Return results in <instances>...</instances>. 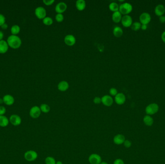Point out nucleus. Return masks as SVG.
<instances>
[{
  "label": "nucleus",
  "instance_id": "7",
  "mask_svg": "<svg viewBox=\"0 0 165 164\" xmlns=\"http://www.w3.org/2000/svg\"><path fill=\"white\" fill-rule=\"evenodd\" d=\"M9 122L14 126H18L22 122V120L20 116L13 114L9 117Z\"/></svg>",
  "mask_w": 165,
  "mask_h": 164
},
{
  "label": "nucleus",
  "instance_id": "10",
  "mask_svg": "<svg viewBox=\"0 0 165 164\" xmlns=\"http://www.w3.org/2000/svg\"><path fill=\"white\" fill-rule=\"evenodd\" d=\"M35 14L37 17L40 19H43L46 16V11L43 7L39 6L37 7L35 10Z\"/></svg>",
  "mask_w": 165,
  "mask_h": 164
},
{
  "label": "nucleus",
  "instance_id": "34",
  "mask_svg": "<svg viewBox=\"0 0 165 164\" xmlns=\"http://www.w3.org/2000/svg\"><path fill=\"white\" fill-rule=\"evenodd\" d=\"M55 2L54 0H43V3L46 6H49L52 5Z\"/></svg>",
  "mask_w": 165,
  "mask_h": 164
},
{
  "label": "nucleus",
  "instance_id": "22",
  "mask_svg": "<svg viewBox=\"0 0 165 164\" xmlns=\"http://www.w3.org/2000/svg\"><path fill=\"white\" fill-rule=\"evenodd\" d=\"M8 49V44L6 41L2 40L0 41V53H4Z\"/></svg>",
  "mask_w": 165,
  "mask_h": 164
},
{
  "label": "nucleus",
  "instance_id": "37",
  "mask_svg": "<svg viewBox=\"0 0 165 164\" xmlns=\"http://www.w3.org/2000/svg\"><path fill=\"white\" fill-rule=\"evenodd\" d=\"M93 102L96 105L100 104L101 103V99L99 97H96L93 99Z\"/></svg>",
  "mask_w": 165,
  "mask_h": 164
},
{
  "label": "nucleus",
  "instance_id": "39",
  "mask_svg": "<svg viewBox=\"0 0 165 164\" xmlns=\"http://www.w3.org/2000/svg\"><path fill=\"white\" fill-rule=\"evenodd\" d=\"M160 22L161 23H165V16H162L161 17H159Z\"/></svg>",
  "mask_w": 165,
  "mask_h": 164
},
{
  "label": "nucleus",
  "instance_id": "32",
  "mask_svg": "<svg viewBox=\"0 0 165 164\" xmlns=\"http://www.w3.org/2000/svg\"><path fill=\"white\" fill-rule=\"evenodd\" d=\"M110 95L112 96H115L117 95L118 91L117 89L115 88H111L109 90Z\"/></svg>",
  "mask_w": 165,
  "mask_h": 164
},
{
  "label": "nucleus",
  "instance_id": "20",
  "mask_svg": "<svg viewBox=\"0 0 165 164\" xmlns=\"http://www.w3.org/2000/svg\"><path fill=\"white\" fill-rule=\"evenodd\" d=\"M143 121L144 123L145 124V125L148 127L152 126L153 125L154 123L153 118L151 116L147 115L144 117Z\"/></svg>",
  "mask_w": 165,
  "mask_h": 164
},
{
  "label": "nucleus",
  "instance_id": "13",
  "mask_svg": "<svg viewBox=\"0 0 165 164\" xmlns=\"http://www.w3.org/2000/svg\"><path fill=\"white\" fill-rule=\"evenodd\" d=\"M126 97L125 95L123 93H118L115 97V101L116 104L118 105H122L125 103Z\"/></svg>",
  "mask_w": 165,
  "mask_h": 164
},
{
  "label": "nucleus",
  "instance_id": "25",
  "mask_svg": "<svg viewBox=\"0 0 165 164\" xmlns=\"http://www.w3.org/2000/svg\"><path fill=\"white\" fill-rule=\"evenodd\" d=\"M40 108L41 112L44 113H45V114L49 113L50 111V107L49 106V105H48L46 103L42 104L40 106Z\"/></svg>",
  "mask_w": 165,
  "mask_h": 164
},
{
  "label": "nucleus",
  "instance_id": "41",
  "mask_svg": "<svg viewBox=\"0 0 165 164\" xmlns=\"http://www.w3.org/2000/svg\"><path fill=\"white\" fill-rule=\"evenodd\" d=\"M141 29H143V31H145L147 29V25H144V24H142L141 26Z\"/></svg>",
  "mask_w": 165,
  "mask_h": 164
},
{
  "label": "nucleus",
  "instance_id": "23",
  "mask_svg": "<svg viewBox=\"0 0 165 164\" xmlns=\"http://www.w3.org/2000/svg\"><path fill=\"white\" fill-rule=\"evenodd\" d=\"M9 120L6 116H0V127L4 128L8 125Z\"/></svg>",
  "mask_w": 165,
  "mask_h": 164
},
{
  "label": "nucleus",
  "instance_id": "26",
  "mask_svg": "<svg viewBox=\"0 0 165 164\" xmlns=\"http://www.w3.org/2000/svg\"><path fill=\"white\" fill-rule=\"evenodd\" d=\"M109 9L111 11L113 12L118 11L119 8V6H118L117 3L115 2H112L111 3L109 6Z\"/></svg>",
  "mask_w": 165,
  "mask_h": 164
},
{
  "label": "nucleus",
  "instance_id": "18",
  "mask_svg": "<svg viewBox=\"0 0 165 164\" xmlns=\"http://www.w3.org/2000/svg\"><path fill=\"white\" fill-rule=\"evenodd\" d=\"M69 88V85L66 81H60L58 85V89L61 92H65L67 91Z\"/></svg>",
  "mask_w": 165,
  "mask_h": 164
},
{
  "label": "nucleus",
  "instance_id": "29",
  "mask_svg": "<svg viewBox=\"0 0 165 164\" xmlns=\"http://www.w3.org/2000/svg\"><path fill=\"white\" fill-rule=\"evenodd\" d=\"M45 164H56V161L55 159L52 156H48L45 159Z\"/></svg>",
  "mask_w": 165,
  "mask_h": 164
},
{
  "label": "nucleus",
  "instance_id": "6",
  "mask_svg": "<svg viewBox=\"0 0 165 164\" xmlns=\"http://www.w3.org/2000/svg\"><path fill=\"white\" fill-rule=\"evenodd\" d=\"M139 19L141 24L148 25L151 21V16L148 13L143 12L140 15Z\"/></svg>",
  "mask_w": 165,
  "mask_h": 164
},
{
  "label": "nucleus",
  "instance_id": "14",
  "mask_svg": "<svg viewBox=\"0 0 165 164\" xmlns=\"http://www.w3.org/2000/svg\"><path fill=\"white\" fill-rule=\"evenodd\" d=\"M67 9V5L64 2L58 3L55 7V11L58 14H62Z\"/></svg>",
  "mask_w": 165,
  "mask_h": 164
},
{
  "label": "nucleus",
  "instance_id": "27",
  "mask_svg": "<svg viewBox=\"0 0 165 164\" xmlns=\"http://www.w3.org/2000/svg\"><path fill=\"white\" fill-rule=\"evenodd\" d=\"M141 26H142L141 23L140 22L136 21V22L133 23L130 27L132 30L136 31H139L141 28Z\"/></svg>",
  "mask_w": 165,
  "mask_h": 164
},
{
  "label": "nucleus",
  "instance_id": "43",
  "mask_svg": "<svg viewBox=\"0 0 165 164\" xmlns=\"http://www.w3.org/2000/svg\"><path fill=\"white\" fill-rule=\"evenodd\" d=\"M3 37V32H2L1 31H0V41H2Z\"/></svg>",
  "mask_w": 165,
  "mask_h": 164
},
{
  "label": "nucleus",
  "instance_id": "9",
  "mask_svg": "<svg viewBox=\"0 0 165 164\" xmlns=\"http://www.w3.org/2000/svg\"><path fill=\"white\" fill-rule=\"evenodd\" d=\"M121 23L124 27L129 28L131 27L133 23V20L131 16L128 15H124L122 18Z\"/></svg>",
  "mask_w": 165,
  "mask_h": 164
},
{
  "label": "nucleus",
  "instance_id": "19",
  "mask_svg": "<svg viewBox=\"0 0 165 164\" xmlns=\"http://www.w3.org/2000/svg\"><path fill=\"white\" fill-rule=\"evenodd\" d=\"M112 21L115 23H118L120 22L122 18V14H121L120 12L119 11L115 12H114L113 14H112Z\"/></svg>",
  "mask_w": 165,
  "mask_h": 164
},
{
  "label": "nucleus",
  "instance_id": "8",
  "mask_svg": "<svg viewBox=\"0 0 165 164\" xmlns=\"http://www.w3.org/2000/svg\"><path fill=\"white\" fill-rule=\"evenodd\" d=\"M88 162L90 164H100L102 162V158L97 153H92L88 157Z\"/></svg>",
  "mask_w": 165,
  "mask_h": 164
},
{
  "label": "nucleus",
  "instance_id": "24",
  "mask_svg": "<svg viewBox=\"0 0 165 164\" xmlns=\"http://www.w3.org/2000/svg\"><path fill=\"white\" fill-rule=\"evenodd\" d=\"M113 34L115 37L119 38L123 35V31L122 28L120 27L116 26L113 29Z\"/></svg>",
  "mask_w": 165,
  "mask_h": 164
},
{
  "label": "nucleus",
  "instance_id": "15",
  "mask_svg": "<svg viewBox=\"0 0 165 164\" xmlns=\"http://www.w3.org/2000/svg\"><path fill=\"white\" fill-rule=\"evenodd\" d=\"M126 140L125 136L121 134H118L114 137L113 142L115 145H123Z\"/></svg>",
  "mask_w": 165,
  "mask_h": 164
},
{
  "label": "nucleus",
  "instance_id": "44",
  "mask_svg": "<svg viewBox=\"0 0 165 164\" xmlns=\"http://www.w3.org/2000/svg\"><path fill=\"white\" fill-rule=\"evenodd\" d=\"M56 164H63L62 162L60 161H58L56 162Z\"/></svg>",
  "mask_w": 165,
  "mask_h": 164
},
{
  "label": "nucleus",
  "instance_id": "42",
  "mask_svg": "<svg viewBox=\"0 0 165 164\" xmlns=\"http://www.w3.org/2000/svg\"><path fill=\"white\" fill-rule=\"evenodd\" d=\"M1 27H2V28L3 29H6L7 28H8V26L6 23L3 24V25Z\"/></svg>",
  "mask_w": 165,
  "mask_h": 164
},
{
  "label": "nucleus",
  "instance_id": "35",
  "mask_svg": "<svg viewBox=\"0 0 165 164\" xmlns=\"http://www.w3.org/2000/svg\"><path fill=\"white\" fill-rule=\"evenodd\" d=\"M6 22V18L4 16L0 14V26H2L3 24H4Z\"/></svg>",
  "mask_w": 165,
  "mask_h": 164
},
{
  "label": "nucleus",
  "instance_id": "16",
  "mask_svg": "<svg viewBox=\"0 0 165 164\" xmlns=\"http://www.w3.org/2000/svg\"><path fill=\"white\" fill-rule=\"evenodd\" d=\"M154 13L157 16L161 17L165 13V7L162 4L157 5L154 8Z\"/></svg>",
  "mask_w": 165,
  "mask_h": 164
},
{
  "label": "nucleus",
  "instance_id": "40",
  "mask_svg": "<svg viewBox=\"0 0 165 164\" xmlns=\"http://www.w3.org/2000/svg\"><path fill=\"white\" fill-rule=\"evenodd\" d=\"M161 39L163 42L165 43V31H164L161 34Z\"/></svg>",
  "mask_w": 165,
  "mask_h": 164
},
{
  "label": "nucleus",
  "instance_id": "1",
  "mask_svg": "<svg viewBox=\"0 0 165 164\" xmlns=\"http://www.w3.org/2000/svg\"><path fill=\"white\" fill-rule=\"evenodd\" d=\"M7 43L10 47L13 49L18 48L21 44V41L20 37L12 35L7 39Z\"/></svg>",
  "mask_w": 165,
  "mask_h": 164
},
{
  "label": "nucleus",
  "instance_id": "21",
  "mask_svg": "<svg viewBox=\"0 0 165 164\" xmlns=\"http://www.w3.org/2000/svg\"><path fill=\"white\" fill-rule=\"evenodd\" d=\"M76 7L79 11H83L86 7V3L84 0H77L76 2Z\"/></svg>",
  "mask_w": 165,
  "mask_h": 164
},
{
  "label": "nucleus",
  "instance_id": "5",
  "mask_svg": "<svg viewBox=\"0 0 165 164\" xmlns=\"http://www.w3.org/2000/svg\"><path fill=\"white\" fill-rule=\"evenodd\" d=\"M40 108L38 106H34L31 108L29 114L30 117L34 119H36L39 117L41 114Z\"/></svg>",
  "mask_w": 165,
  "mask_h": 164
},
{
  "label": "nucleus",
  "instance_id": "38",
  "mask_svg": "<svg viewBox=\"0 0 165 164\" xmlns=\"http://www.w3.org/2000/svg\"><path fill=\"white\" fill-rule=\"evenodd\" d=\"M113 164H125V163L122 159L117 158L115 160Z\"/></svg>",
  "mask_w": 165,
  "mask_h": 164
},
{
  "label": "nucleus",
  "instance_id": "45",
  "mask_svg": "<svg viewBox=\"0 0 165 164\" xmlns=\"http://www.w3.org/2000/svg\"><path fill=\"white\" fill-rule=\"evenodd\" d=\"M100 164H108V163L107 162H106L102 161L101 162V163H100Z\"/></svg>",
  "mask_w": 165,
  "mask_h": 164
},
{
  "label": "nucleus",
  "instance_id": "2",
  "mask_svg": "<svg viewBox=\"0 0 165 164\" xmlns=\"http://www.w3.org/2000/svg\"><path fill=\"white\" fill-rule=\"evenodd\" d=\"M132 10L133 7L130 3H125L119 6V11L122 14L128 15L131 12Z\"/></svg>",
  "mask_w": 165,
  "mask_h": 164
},
{
  "label": "nucleus",
  "instance_id": "28",
  "mask_svg": "<svg viewBox=\"0 0 165 164\" xmlns=\"http://www.w3.org/2000/svg\"><path fill=\"white\" fill-rule=\"evenodd\" d=\"M43 22L45 25L50 26L53 23V20L50 17H46L43 19Z\"/></svg>",
  "mask_w": 165,
  "mask_h": 164
},
{
  "label": "nucleus",
  "instance_id": "31",
  "mask_svg": "<svg viewBox=\"0 0 165 164\" xmlns=\"http://www.w3.org/2000/svg\"><path fill=\"white\" fill-rule=\"evenodd\" d=\"M55 19L58 22H62L64 20V16L62 14H57L55 17Z\"/></svg>",
  "mask_w": 165,
  "mask_h": 164
},
{
  "label": "nucleus",
  "instance_id": "30",
  "mask_svg": "<svg viewBox=\"0 0 165 164\" xmlns=\"http://www.w3.org/2000/svg\"><path fill=\"white\" fill-rule=\"evenodd\" d=\"M20 27L18 25H14L12 27L11 29V33L14 35L18 33L20 31Z\"/></svg>",
  "mask_w": 165,
  "mask_h": 164
},
{
  "label": "nucleus",
  "instance_id": "33",
  "mask_svg": "<svg viewBox=\"0 0 165 164\" xmlns=\"http://www.w3.org/2000/svg\"><path fill=\"white\" fill-rule=\"evenodd\" d=\"M124 146L126 148H129L131 146L132 142L131 141H130L129 140H126L123 143Z\"/></svg>",
  "mask_w": 165,
  "mask_h": 164
},
{
  "label": "nucleus",
  "instance_id": "3",
  "mask_svg": "<svg viewBox=\"0 0 165 164\" xmlns=\"http://www.w3.org/2000/svg\"><path fill=\"white\" fill-rule=\"evenodd\" d=\"M159 107L156 103H152L146 106L145 112L147 115L151 116L157 113L159 111Z\"/></svg>",
  "mask_w": 165,
  "mask_h": 164
},
{
  "label": "nucleus",
  "instance_id": "36",
  "mask_svg": "<svg viewBox=\"0 0 165 164\" xmlns=\"http://www.w3.org/2000/svg\"><path fill=\"white\" fill-rule=\"evenodd\" d=\"M6 110L5 107L3 106H0V116H4L6 114Z\"/></svg>",
  "mask_w": 165,
  "mask_h": 164
},
{
  "label": "nucleus",
  "instance_id": "17",
  "mask_svg": "<svg viewBox=\"0 0 165 164\" xmlns=\"http://www.w3.org/2000/svg\"><path fill=\"white\" fill-rule=\"evenodd\" d=\"M3 103L7 106H12L14 104L15 99L14 97L10 95H6L3 98Z\"/></svg>",
  "mask_w": 165,
  "mask_h": 164
},
{
  "label": "nucleus",
  "instance_id": "46",
  "mask_svg": "<svg viewBox=\"0 0 165 164\" xmlns=\"http://www.w3.org/2000/svg\"><path fill=\"white\" fill-rule=\"evenodd\" d=\"M3 103V99H2L0 98V104H2V103Z\"/></svg>",
  "mask_w": 165,
  "mask_h": 164
},
{
  "label": "nucleus",
  "instance_id": "12",
  "mask_svg": "<svg viewBox=\"0 0 165 164\" xmlns=\"http://www.w3.org/2000/svg\"><path fill=\"white\" fill-rule=\"evenodd\" d=\"M65 43L69 46H72L76 44V38L73 35L69 34L65 37L64 39Z\"/></svg>",
  "mask_w": 165,
  "mask_h": 164
},
{
  "label": "nucleus",
  "instance_id": "11",
  "mask_svg": "<svg viewBox=\"0 0 165 164\" xmlns=\"http://www.w3.org/2000/svg\"><path fill=\"white\" fill-rule=\"evenodd\" d=\"M101 99V103L104 106L107 107H110L112 106L114 103V100L112 96L109 95H105L103 96Z\"/></svg>",
  "mask_w": 165,
  "mask_h": 164
},
{
  "label": "nucleus",
  "instance_id": "4",
  "mask_svg": "<svg viewBox=\"0 0 165 164\" xmlns=\"http://www.w3.org/2000/svg\"><path fill=\"white\" fill-rule=\"evenodd\" d=\"M38 156V153L36 151L34 150L27 151L24 155V158L28 162H33L36 160Z\"/></svg>",
  "mask_w": 165,
  "mask_h": 164
}]
</instances>
